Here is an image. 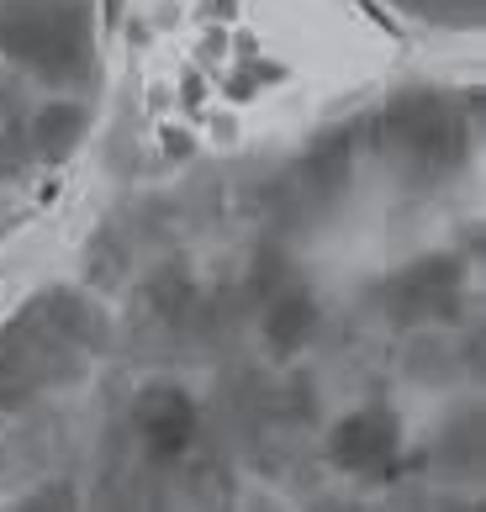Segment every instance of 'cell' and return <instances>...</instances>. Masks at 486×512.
Returning a JSON list of instances; mask_svg holds the SVG:
<instances>
[{
    "mask_svg": "<svg viewBox=\"0 0 486 512\" xmlns=\"http://www.w3.org/2000/svg\"><path fill=\"white\" fill-rule=\"evenodd\" d=\"M133 423H138V439L148 444V454H159V460H170V454H180L196 439V407L175 386H148L133 402Z\"/></svg>",
    "mask_w": 486,
    "mask_h": 512,
    "instance_id": "3",
    "label": "cell"
},
{
    "mask_svg": "<svg viewBox=\"0 0 486 512\" xmlns=\"http://www.w3.org/2000/svg\"><path fill=\"white\" fill-rule=\"evenodd\" d=\"M397 439H402V428H397V417L381 412V407H370V412H349L339 428H333V460H339L344 470H376L386 465L391 454H397Z\"/></svg>",
    "mask_w": 486,
    "mask_h": 512,
    "instance_id": "4",
    "label": "cell"
},
{
    "mask_svg": "<svg viewBox=\"0 0 486 512\" xmlns=\"http://www.w3.org/2000/svg\"><path fill=\"white\" fill-rule=\"evenodd\" d=\"M312 412H317L312 386H307V381H291V391H286V417H291V423H307Z\"/></svg>",
    "mask_w": 486,
    "mask_h": 512,
    "instance_id": "14",
    "label": "cell"
},
{
    "mask_svg": "<svg viewBox=\"0 0 486 512\" xmlns=\"http://www.w3.org/2000/svg\"><path fill=\"white\" fill-rule=\"evenodd\" d=\"M386 138L402 143L407 154H413L423 169H450L460 159V122L450 117V106L439 96H428V90H413V96L391 101L386 111Z\"/></svg>",
    "mask_w": 486,
    "mask_h": 512,
    "instance_id": "2",
    "label": "cell"
},
{
    "mask_svg": "<svg viewBox=\"0 0 486 512\" xmlns=\"http://www.w3.org/2000/svg\"><path fill=\"white\" fill-rule=\"evenodd\" d=\"M0 53H11V59H22L43 74H74L85 69V16L11 6L0 11Z\"/></svg>",
    "mask_w": 486,
    "mask_h": 512,
    "instance_id": "1",
    "label": "cell"
},
{
    "mask_svg": "<svg viewBox=\"0 0 486 512\" xmlns=\"http://www.w3.org/2000/svg\"><path fill=\"white\" fill-rule=\"evenodd\" d=\"M481 449H486L481 417L465 412V417H455V423H450V433L439 439V465L450 470V476H476V470H481Z\"/></svg>",
    "mask_w": 486,
    "mask_h": 512,
    "instance_id": "10",
    "label": "cell"
},
{
    "mask_svg": "<svg viewBox=\"0 0 486 512\" xmlns=\"http://www.w3.org/2000/svg\"><path fill=\"white\" fill-rule=\"evenodd\" d=\"M80 132H85V111L80 106H43L37 111V122L27 127V138H32V154H43V159H64L74 143H80Z\"/></svg>",
    "mask_w": 486,
    "mask_h": 512,
    "instance_id": "9",
    "label": "cell"
},
{
    "mask_svg": "<svg viewBox=\"0 0 486 512\" xmlns=\"http://www.w3.org/2000/svg\"><path fill=\"white\" fill-rule=\"evenodd\" d=\"M27 159H32L27 127H6V132H0V175H22Z\"/></svg>",
    "mask_w": 486,
    "mask_h": 512,
    "instance_id": "13",
    "label": "cell"
},
{
    "mask_svg": "<svg viewBox=\"0 0 486 512\" xmlns=\"http://www.w3.org/2000/svg\"><path fill=\"white\" fill-rule=\"evenodd\" d=\"M32 307L43 312V322L53 333H64L69 344H80L85 354H96V349L111 344V322L101 317L96 301H85L80 291H43Z\"/></svg>",
    "mask_w": 486,
    "mask_h": 512,
    "instance_id": "6",
    "label": "cell"
},
{
    "mask_svg": "<svg viewBox=\"0 0 486 512\" xmlns=\"http://www.w3.org/2000/svg\"><path fill=\"white\" fill-rule=\"evenodd\" d=\"M349 159H354V138H349V132H333V138L317 143L312 154H307V164H302L307 196H312V201L339 196V191H344V180H349Z\"/></svg>",
    "mask_w": 486,
    "mask_h": 512,
    "instance_id": "8",
    "label": "cell"
},
{
    "mask_svg": "<svg viewBox=\"0 0 486 512\" xmlns=\"http://www.w3.org/2000/svg\"><path fill=\"white\" fill-rule=\"evenodd\" d=\"M455 286H460V264L455 259H423L413 270H402L391 280V317L413 322V317H434L439 307H455Z\"/></svg>",
    "mask_w": 486,
    "mask_h": 512,
    "instance_id": "5",
    "label": "cell"
},
{
    "mask_svg": "<svg viewBox=\"0 0 486 512\" xmlns=\"http://www.w3.org/2000/svg\"><path fill=\"white\" fill-rule=\"evenodd\" d=\"M317 328V301L307 291H275L270 301V312H265V338H270V349L275 354H291V349H302L307 338Z\"/></svg>",
    "mask_w": 486,
    "mask_h": 512,
    "instance_id": "7",
    "label": "cell"
},
{
    "mask_svg": "<svg viewBox=\"0 0 486 512\" xmlns=\"http://www.w3.org/2000/svg\"><path fill=\"white\" fill-rule=\"evenodd\" d=\"M148 307H154L164 322H185L191 317V275L185 270H159L154 280H148Z\"/></svg>",
    "mask_w": 486,
    "mask_h": 512,
    "instance_id": "11",
    "label": "cell"
},
{
    "mask_svg": "<svg viewBox=\"0 0 486 512\" xmlns=\"http://www.w3.org/2000/svg\"><path fill=\"white\" fill-rule=\"evenodd\" d=\"M249 291H254V296H275V291H286V259H280V249H259L254 275H249Z\"/></svg>",
    "mask_w": 486,
    "mask_h": 512,
    "instance_id": "12",
    "label": "cell"
}]
</instances>
